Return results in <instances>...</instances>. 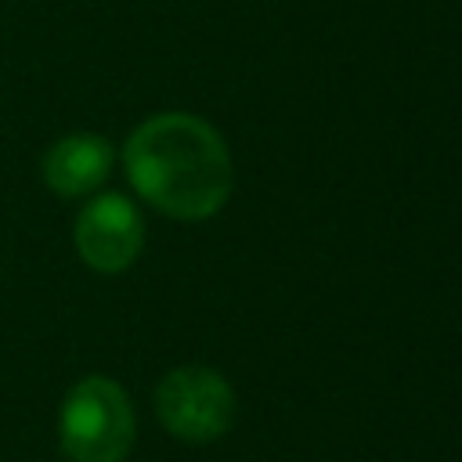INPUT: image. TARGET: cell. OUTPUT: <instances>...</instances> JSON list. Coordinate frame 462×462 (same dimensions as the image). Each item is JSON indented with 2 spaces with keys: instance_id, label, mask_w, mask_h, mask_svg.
<instances>
[{
  "instance_id": "6da1fadb",
  "label": "cell",
  "mask_w": 462,
  "mask_h": 462,
  "mask_svg": "<svg viewBox=\"0 0 462 462\" xmlns=\"http://www.w3.org/2000/svg\"><path fill=\"white\" fill-rule=\"evenodd\" d=\"M134 191L177 220H206L231 195V155L224 137L199 116L162 112L144 119L123 148Z\"/></svg>"
},
{
  "instance_id": "7a4b0ae2",
  "label": "cell",
  "mask_w": 462,
  "mask_h": 462,
  "mask_svg": "<svg viewBox=\"0 0 462 462\" xmlns=\"http://www.w3.org/2000/svg\"><path fill=\"white\" fill-rule=\"evenodd\" d=\"M61 448L72 462H123L134 448V408L116 379L87 375L61 404Z\"/></svg>"
},
{
  "instance_id": "3957f363",
  "label": "cell",
  "mask_w": 462,
  "mask_h": 462,
  "mask_svg": "<svg viewBox=\"0 0 462 462\" xmlns=\"http://www.w3.org/2000/svg\"><path fill=\"white\" fill-rule=\"evenodd\" d=\"M155 411L173 437L202 444L235 422V393L220 372L180 365L162 375L155 390Z\"/></svg>"
},
{
  "instance_id": "277c9868",
  "label": "cell",
  "mask_w": 462,
  "mask_h": 462,
  "mask_svg": "<svg viewBox=\"0 0 462 462\" xmlns=\"http://www.w3.org/2000/svg\"><path fill=\"white\" fill-rule=\"evenodd\" d=\"M72 242H76L79 260L90 271L119 274L137 260V253L144 245V224L130 199L97 195L79 209Z\"/></svg>"
},
{
  "instance_id": "5b68a950",
  "label": "cell",
  "mask_w": 462,
  "mask_h": 462,
  "mask_svg": "<svg viewBox=\"0 0 462 462\" xmlns=\"http://www.w3.org/2000/svg\"><path fill=\"white\" fill-rule=\"evenodd\" d=\"M112 144L97 134H69L58 137L40 162L43 184L61 195V199H79L90 195L105 184L108 170H112Z\"/></svg>"
}]
</instances>
